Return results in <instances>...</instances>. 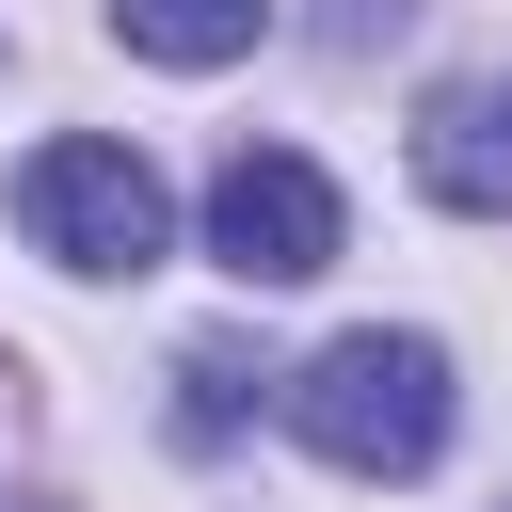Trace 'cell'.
Here are the masks:
<instances>
[{
  "label": "cell",
  "mask_w": 512,
  "mask_h": 512,
  "mask_svg": "<svg viewBox=\"0 0 512 512\" xmlns=\"http://www.w3.org/2000/svg\"><path fill=\"white\" fill-rule=\"evenodd\" d=\"M288 432L320 448V464H352V480H416L432 448H448V352L400 320H368V336H336L304 384H288Z\"/></svg>",
  "instance_id": "1"
},
{
  "label": "cell",
  "mask_w": 512,
  "mask_h": 512,
  "mask_svg": "<svg viewBox=\"0 0 512 512\" xmlns=\"http://www.w3.org/2000/svg\"><path fill=\"white\" fill-rule=\"evenodd\" d=\"M0 512H16V496H0Z\"/></svg>",
  "instance_id": "7"
},
{
  "label": "cell",
  "mask_w": 512,
  "mask_h": 512,
  "mask_svg": "<svg viewBox=\"0 0 512 512\" xmlns=\"http://www.w3.org/2000/svg\"><path fill=\"white\" fill-rule=\"evenodd\" d=\"M208 256H224L240 288H304V272H336V176H320L304 144H240V160L208 176Z\"/></svg>",
  "instance_id": "3"
},
{
  "label": "cell",
  "mask_w": 512,
  "mask_h": 512,
  "mask_svg": "<svg viewBox=\"0 0 512 512\" xmlns=\"http://www.w3.org/2000/svg\"><path fill=\"white\" fill-rule=\"evenodd\" d=\"M112 32H128L144 64H240V48L272 32V0H112Z\"/></svg>",
  "instance_id": "5"
},
{
  "label": "cell",
  "mask_w": 512,
  "mask_h": 512,
  "mask_svg": "<svg viewBox=\"0 0 512 512\" xmlns=\"http://www.w3.org/2000/svg\"><path fill=\"white\" fill-rule=\"evenodd\" d=\"M16 224H32V256H64V272H160V256H176V192H160L144 144H112V128L32 144V160H16Z\"/></svg>",
  "instance_id": "2"
},
{
  "label": "cell",
  "mask_w": 512,
  "mask_h": 512,
  "mask_svg": "<svg viewBox=\"0 0 512 512\" xmlns=\"http://www.w3.org/2000/svg\"><path fill=\"white\" fill-rule=\"evenodd\" d=\"M240 416H256V368H240L224 336H192V352H176V432H192V448H224Z\"/></svg>",
  "instance_id": "6"
},
{
  "label": "cell",
  "mask_w": 512,
  "mask_h": 512,
  "mask_svg": "<svg viewBox=\"0 0 512 512\" xmlns=\"http://www.w3.org/2000/svg\"><path fill=\"white\" fill-rule=\"evenodd\" d=\"M416 192L464 224H512V80H448L416 96Z\"/></svg>",
  "instance_id": "4"
}]
</instances>
